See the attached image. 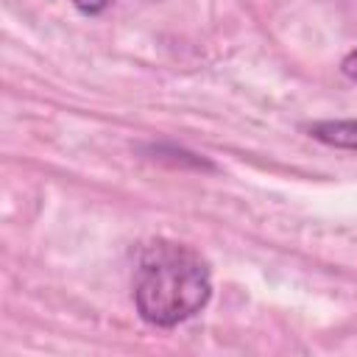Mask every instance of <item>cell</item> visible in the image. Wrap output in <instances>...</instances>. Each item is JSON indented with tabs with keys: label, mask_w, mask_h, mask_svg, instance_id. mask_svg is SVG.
Listing matches in <instances>:
<instances>
[{
	"label": "cell",
	"mask_w": 357,
	"mask_h": 357,
	"mask_svg": "<svg viewBox=\"0 0 357 357\" xmlns=\"http://www.w3.org/2000/svg\"><path fill=\"white\" fill-rule=\"evenodd\" d=\"M209 290V273L201 259L178 248H165L142 262L134 301L148 324L176 326L206 304Z\"/></svg>",
	"instance_id": "1"
},
{
	"label": "cell",
	"mask_w": 357,
	"mask_h": 357,
	"mask_svg": "<svg viewBox=\"0 0 357 357\" xmlns=\"http://www.w3.org/2000/svg\"><path fill=\"white\" fill-rule=\"evenodd\" d=\"M310 134L326 145L337 148H357V123L354 120H329V123H315L310 126Z\"/></svg>",
	"instance_id": "2"
},
{
	"label": "cell",
	"mask_w": 357,
	"mask_h": 357,
	"mask_svg": "<svg viewBox=\"0 0 357 357\" xmlns=\"http://www.w3.org/2000/svg\"><path fill=\"white\" fill-rule=\"evenodd\" d=\"M73 3H75V8L84 11V14H100V11L109 6V0H73Z\"/></svg>",
	"instance_id": "3"
},
{
	"label": "cell",
	"mask_w": 357,
	"mask_h": 357,
	"mask_svg": "<svg viewBox=\"0 0 357 357\" xmlns=\"http://www.w3.org/2000/svg\"><path fill=\"white\" fill-rule=\"evenodd\" d=\"M343 73L357 81V50H351V53L343 59Z\"/></svg>",
	"instance_id": "4"
}]
</instances>
